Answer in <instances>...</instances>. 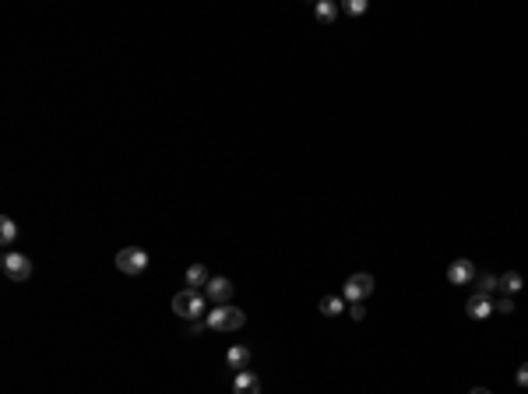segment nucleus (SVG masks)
Segmentation results:
<instances>
[{"label": "nucleus", "instance_id": "nucleus-7", "mask_svg": "<svg viewBox=\"0 0 528 394\" xmlns=\"http://www.w3.org/2000/svg\"><path fill=\"white\" fill-rule=\"evenodd\" d=\"M465 310H469V317L472 320H486L493 310H496V303H493V296H483V292H472V299L465 303Z\"/></svg>", "mask_w": 528, "mask_h": 394}, {"label": "nucleus", "instance_id": "nucleus-18", "mask_svg": "<svg viewBox=\"0 0 528 394\" xmlns=\"http://www.w3.org/2000/svg\"><path fill=\"white\" fill-rule=\"evenodd\" d=\"M496 310H500V314H514V299H511V296H500V303H496Z\"/></svg>", "mask_w": 528, "mask_h": 394}, {"label": "nucleus", "instance_id": "nucleus-21", "mask_svg": "<svg viewBox=\"0 0 528 394\" xmlns=\"http://www.w3.org/2000/svg\"><path fill=\"white\" fill-rule=\"evenodd\" d=\"M349 314H352V320H363V317H366V310H363V303H352V307H349Z\"/></svg>", "mask_w": 528, "mask_h": 394}, {"label": "nucleus", "instance_id": "nucleus-11", "mask_svg": "<svg viewBox=\"0 0 528 394\" xmlns=\"http://www.w3.org/2000/svg\"><path fill=\"white\" fill-rule=\"evenodd\" d=\"M226 362H229V366H236V370H243L246 362H251V349H246V345H233L226 352Z\"/></svg>", "mask_w": 528, "mask_h": 394}, {"label": "nucleus", "instance_id": "nucleus-20", "mask_svg": "<svg viewBox=\"0 0 528 394\" xmlns=\"http://www.w3.org/2000/svg\"><path fill=\"white\" fill-rule=\"evenodd\" d=\"M518 387H528V362H521V366H518Z\"/></svg>", "mask_w": 528, "mask_h": 394}, {"label": "nucleus", "instance_id": "nucleus-17", "mask_svg": "<svg viewBox=\"0 0 528 394\" xmlns=\"http://www.w3.org/2000/svg\"><path fill=\"white\" fill-rule=\"evenodd\" d=\"M208 327V320H187V338H194V335H201V331Z\"/></svg>", "mask_w": 528, "mask_h": 394}, {"label": "nucleus", "instance_id": "nucleus-5", "mask_svg": "<svg viewBox=\"0 0 528 394\" xmlns=\"http://www.w3.org/2000/svg\"><path fill=\"white\" fill-rule=\"evenodd\" d=\"M116 267L123 271V275H141V271L148 267V254L141 247H123L116 254Z\"/></svg>", "mask_w": 528, "mask_h": 394}, {"label": "nucleus", "instance_id": "nucleus-4", "mask_svg": "<svg viewBox=\"0 0 528 394\" xmlns=\"http://www.w3.org/2000/svg\"><path fill=\"white\" fill-rule=\"evenodd\" d=\"M370 292H374V275H366V271H359V275H349L346 285H341V296H346L349 303H363Z\"/></svg>", "mask_w": 528, "mask_h": 394}, {"label": "nucleus", "instance_id": "nucleus-10", "mask_svg": "<svg viewBox=\"0 0 528 394\" xmlns=\"http://www.w3.org/2000/svg\"><path fill=\"white\" fill-rule=\"evenodd\" d=\"M208 267L204 264H191L187 267V289H201V285H208Z\"/></svg>", "mask_w": 528, "mask_h": 394}, {"label": "nucleus", "instance_id": "nucleus-19", "mask_svg": "<svg viewBox=\"0 0 528 394\" xmlns=\"http://www.w3.org/2000/svg\"><path fill=\"white\" fill-rule=\"evenodd\" d=\"M346 11H349V14H363V11H366V0H349Z\"/></svg>", "mask_w": 528, "mask_h": 394}, {"label": "nucleus", "instance_id": "nucleus-1", "mask_svg": "<svg viewBox=\"0 0 528 394\" xmlns=\"http://www.w3.org/2000/svg\"><path fill=\"white\" fill-rule=\"evenodd\" d=\"M173 314L183 320H204L208 317V299L198 289H183L173 296Z\"/></svg>", "mask_w": 528, "mask_h": 394}, {"label": "nucleus", "instance_id": "nucleus-8", "mask_svg": "<svg viewBox=\"0 0 528 394\" xmlns=\"http://www.w3.org/2000/svg\"><path fill=\"white\" fill-rule=\"evenodd\" d=\"M472 261H465V257H458V261H451L447 264V282L451 285H465V282H472Z\"/></svg>", "mask_w": 528, "mask_h": 394}, {"label": "nucleus", "instance_id": "nucleus-22", "mask_svg": "<svg viewBox=\"0 0 528 394\" xmlns=\"http://www.w3.org/2000/svg\"><path fill=\"white\" fill-rule=\"evenodd\" d=\"M469 394H493V391H486V387H472Z\"/></svg>", "mask_w": 528, "mask_h": 394}, {"label": "nucleus", "instance_id": "nucleus-12", "mask_svg": "<svg viewBox=\"0 0 528 394\" xmlns=\"http://www.w3.org/2000/svg\"><path fill=\"white\" fill-rule=\"evenodd\" d=\"M521 285H525V278L518 275V271H507V275H500V296H514V292H521Z\"/></svg>", "mask_w": 528, "mask_h": 394}, {"label": "nucleus", "instance_id": "nucleus-15", "mask_svg": "<svg viewBox=\"0 0 528 394\" xmlns=\"http://www.w3.org/2000/svg\"><path fill=\"white\" fill-rule=\"evenodd\" d=\"M341 310H346V307H341V296H324L321 299V314L324 317H338Z\"/></svg>", "mask_w": 528, "mask_h": 394}, {"label": "nucleus", "instance_id": "nucleus-6", "mask_svg": "<svg viewBox=\"0 0 528 394\" xmlns=\"http://www.w3.org/2000/svg\"><path fill=\"white\" fill-rule=\"evenodd\" d=\"M204 296L215 303V307H222V303H229V296H233V282H229V278H222V275H215V278H208Z\"/></svg>", "mask_w": 528, "mask_h": 394}, {"label": "nucleus", "instance_id": "nucleus-13", "mask_svg": "<svg viewBox=\"0 0 528 394\" xmlns=\"http://www.w3.org/2000/svg\"><path fill=\"white\" fill-rule=\"evenodd\" d=\"M0 239H4V247H11L14 239H18V226H14V219H0Z\"/></svg>", "mask_w": 528, "mask_h": 394}, {"label": "nucleus", "instance_id": "nucleus-16", "mask_svg": "<svg viewBox=\"0 0 528 394\" xmlns=\"http://www.w3.org/2000/svg\"><path fill=\"white\" fill-rule=\"evenodd\" d=\"M476 292H483V296H493V292H500V278H496V275H479V285H476Z\"/></svg>", "mask_w": 528, "mask_h": 394}, {"label": "nucleus", "instance_id": "nucleus-14", "mask_svg": "<svg viewBox=\"0 0 528 394\" xmlns=\"http://www.w3.org/2000/svg\"><path fill=\"white\" fill-rule=\"evenodd\" d=\"M314 14H317V21H321V25H331V21H335V14H338V8L331 4V0H321V4L314 8Z\"/></svg>", "mask_w": 528, "mask_h": 394}, {"label": "nucleus", "instance_id": "nucleus-3", "mask_svg": "<svg viewBox=\"0 0 528 394\" xmlns=\"http://www.w3.org/2000/svg\"><path fill=\"white\" fill-rule=\"evenodd\" d=\"M0 267H4V275L11 282H28L32 278V261H28L25 254H18V250H8L4 257H0Z\"/></svg>", "mask_w": 528, "mask_h": 394}, {"label": "nucleus", "instance_id": "nucleus-9", "mask_svg": "<svg viewBox=\"0 0 528 394\" xmlns=\"http://www.w3.org/2000/svg\"><path fill=\"white\" fill-rule=\"evenodd\" d=\"M233 391H236V394H261V380H257L251 370H240V373H236Z\"/></svg>", "mask_w": 528, "mask_h": 394}, {"label": "nucleus", "instance_id": "nucleus-2", "mask_svg": "<svg viewBox=\"0 0 528 394\" xmlns=\"http://www.w3.org/2000/svg\"><path fill=\"white\" fill-rule=\"evenodd\" d=\"M208 327L211 331H240L243 324H246V314L243 310H236V307H229V303H222V307H215V310H208Z\"/></svg>", "mask_w": 528, "mask_h": 394}]
</instances>
